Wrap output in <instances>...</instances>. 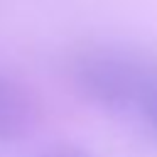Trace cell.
Returning <instances> with one entry per match:
<instances>
[{
	"instance_id": "obj_1",
	"label": "cell",
	"mask_w": 157,
	"mask_h": 157,
	"mask_svg": "<svg viewBox=\"0 0 157 157\" xmlns=\"http://www.w3.org/2000/svg\"><path fill=\"white\" fill-rule=\"evenodd\" d=\"M71 78L88 103L105 110H135L157 78V61L118 47H93L74 59Z\"/></svg>"
},
{
	"instance_id": "obj_2",
	"label": "cell",
	"mask_w": 157,
	"mask_h": 157,
	"mask_svg": "<svg viewBox=\"0 0 157 157\" xmlns=\"http://www.w3.org/2000/svg\"><path fill=\"white\" fill-rule=\"evenodd\" d=\"M34 125V103L29 93L0 74V145L22 140Z\"/></svg>"
},
{
	"instance_id": "obj_3",
	"label": "cell",
	"mask_w": 157,
	"mask_h": 157,
	"mask_svg": "<svg viewBox=\"0 0 157 157\" xmlns=\"http://www.w3.org/2000/svg\"><path fill=\"white\" fill-rule=\"evenodd\" d=\"M135 113H140V118L145 120L147 130L157 137V78L147 86V91L142 93V98L135 105Z\"/></svg>"
},
{
	"instance_id": "obj_4",
	"label": "cell",
	"mask_w": 157,
	"mask_h": 157,
	"mask_svg": "<svg viewBox=\"0 0 157 157\" xmlns=\"http://www.w3.org/2000/svg\"><path fill=\"white\" fill-rule=\"evenodd\" d=\"M52 157H91L86 150H81V147H61V150H56Z\"/></svg>"
}]
</instances>
